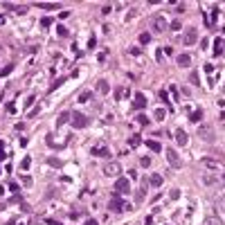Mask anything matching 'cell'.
Returning a JSON list of instances; mask_svg holds the SVG:
<instances>
[{
  "mask_svg": "<svg viewBox=\"0 0 225 225\" xmlns=\"http://www.w3.org/2000/svg\"><path fill=\"white\" fill-rule=\"evenodd\" d=\"M153 32H158V34H162V32H167L169 30V25H167V18L162 16V14H158V16H153Z\"/></svg>",
  "mask_w": 225,
  "mask_h": 225,
  "instance_id": "cell-1",
  "label": "cell"
},
{
  "mask_svg": "<svg viewBox=\"0 0 225 225\" xmlns=\"http://www.w3.org/2000/svg\"><path fill=\"white\" fill-rule=\"evenodd\" d=\"M167 162H169V167H173V169H180V167H182L180 155H178L173 149H167Z\"/></svg>",
  "mask_w": 225,
  "mask_h": 225,
  "instance_id": "cell-2",
  "label": "cell"
},
{
  "mask_svg": "<svg viewBox=\"0 0 225 225\" xmlns=\"http://www.w3.org/2000/svg\"><path fill=\"white\" fill-rule=\"evenodd\" d=\"M115 191H117V194H122V196L131 194V182H128V178H117V182H115Z\"/></svg>",
  "mask_w": 225,
  "mask_h": 225,
  "instance_id": "cell-3",
  "label": "cell"
},
{
  "mask_svg": "<svg viewBox=\"0 0 225 225\" xmlns=\"http://www.w3.org/2000/svg\"><path fill=\"white\" fill-rule=\"evenodd\" d=\"M70 122H72V126H74V128H86V126H88V117H86V115H81V112H72Z\"/></svg>",
  "mask_w": 225,
  "mask_h": 225,
  "instance_id": "cell-4",
  "label": "cell"
},
{
  "mask_svg": "<svg viewBox=\"0 0 225 225\" xmlns=\"http://www.w3.org/2000/svg\"><path fill=\"white\" fill-rule=\"evenodd\" d=\"M119 171H122L119 162H106V164H104V176H108V178L119 176Z\"/></svg>",
  "mask_w": 225,
  "mask_h": 225,
  "instance_id": "cell-5",
  "label": "cell"
},
{
  "mask_svg": "<svg viewBox=\"0 0 225 225\" xmlns=\"http://www.w3.org/2000/svg\"><path fill=\"white\" fill-rule=\"evenodd\" d=\"M108 207L112 212H119V209H128V205H124V200H122V196H115V198H110Z\"/></svg>",
  "mask_w": 225,
  "mask_h": 225,
  "instance_id": "cell-6",
  "label": "cell"
},
{
  "mask_svg": "<svg viewBox=\"0 0 225 225\" xmlns=\"http://www.w3.org/2000/svg\"><path fill=\"white\" fill-rule=\"evenodd\" d=\"M198 135H200L203 140H207V142H214V137H216L212 126H200V128H198Z\"/></svg>",
  "mask_w": 225,
  "mask_h": 225,
  "instance_id": "cell-7",
  "label": "cell"
},
{
  "mask_svg": "<svg viewBox=\"0 0 225 225\" xmlns=\"http://www.w3.org/2000/svg\"><path fill=\"white\" fill-rule=\"evenodd\" d=\"M173 135H176V142L180 144V146H187V144H189V135L185 133V128H176Z\"/></svg>",
  "mask_w": 225,
  "mask_h": 225,
  "instance_id": "cell-8",
  "label": "cell"
},
{
  "mask_svg": "<svg viewBox=\"0 0 225 225\" xmlns=\"http://www.w3.org/2000/svg\"><path fill=\"white\" fill-rule=\"evenodd\" d=\"M133 106H135V110H144V108H146V97L142 95V92H135V97H133Z\"/></svg>",
  "mask_w": 225,
  "mask_h": 225,
  "instance_id": "cell-9",
  "label": "cell"
},
{
  "mask_svg": "<svg viewBox=\"0 0 225 225\" xmlns=\"http://www.w3.org/2000/svg\"><path fill=\"white\" fill-rule=\"evenodd\" d=\"M196 41H198V32H196V30H189V32L182 36V43H185V45H194Z\"/></svg>",
  "mask_w": 225,
  "mask_h": 225,
  "instance_id": "cell-10",
  "label": "cell"
},
{
  "mask_svg": "<svg viewBox=\"0 0 225 225\" xmlns=\"http://www.w3.org/2000/svg\"><path fill=\"white\" fill-rule=\"evenodd\" d=\"M92 155H97V158H110V149L108 146H92Z\"/></svg>",
  "mask_w": 225,
  "mask_h": 225,
  "instance_id": "cell-11",
  "label": "cell"
},
{
  "mask_svg": "<svg viewBox=\"0 0 225 225\" xmlns=\"http://www.w3.org/2000/svg\"><path fill=\"white\" fill-rule=\"evenodd\" d=\"M178 65H180V68H189V65H191V56L189 54H178Z\"/></svg>",
  "mask_w": 225,
  "mask_h": 225,
  "instance_id": "cell-12",
  "label": "cell"
},
{
  "mask_svg": "<svg viewBox=\"0 0 225 225\" xmlns=\"http://www.w3.org/2000/svg\"><path fill=\"white\" fill-rule=\"evenodd\" d=\"M203 185H205V187H218L221 180H218L216 176H205V178H203Z\"/></svg>",
  "mask_w": 225,
  "mask_h": 225,
  "instance_id": "cell-13",
  "label": "cell"
},
{
  "mask_svg": "<svg viewBox=\"0 0 225 225\" xmlns=\"http://www.w3.org/2000/svg\"><path fill=\"white\" fill-rule=\"evenodd\" d=\"M149 185L158 189V187L162 185V176H160V173H153V176H149Z\"/></svg>",
  "mask_w": 225,
  "mask_h": 225,
  "instance_id": "cell-14",
  "label": "cell"
},
{
  "mask_svg": "<svg viewBox=\"0 0 225 225\" xmlns=\"http://www.w3.org/2000/svg\"><path fill=\"white\" fill-rule=\"evenodd\" d=\"M97 90L101 92V95H108V90H110V88H108V81H106V79H99V81H97Z\"/></svg>",
  "mask_w": 225,
  "mask_h": 225,
  "instance_id": "cell-15",
  "label": "cell"
},
{
  "mask_svg": "<svg viewBox=\"0 0 225 225\" xmlns=\"http://www.w3.org/2000/svg\"><path fill=\"white\" fill-rule=\"evenodd\" d=\"M45 162H48L50 167H54V169H61V167H63V162L59 160V158H54V155H52V158H48Z\"/></svg>",
  "mask_w": 225,
  "mask_h": 225,
  "instance_id": "cell-16",
  "label": "cell"
},
{
  "mask_svg": "<svg viewBox=\"0 0 225 225\" xmlns=\"http://www.w3.org/2000/svg\"><path fill=\"white\" fill-rule=\"evenodd\" d=\"M70 117H72V112H61V115H59V119H56V124H68V122H70Z\"/></svg>",
  "mask_w": 225,
  "mask_h": 225,
  "instance_id": "cell-17",
  "label": "cell"
},
{
  "mask_svg": "<svg viewBox=\"0 0 225 225\" xmlns=\"http://www.w3.org/2000/svg\"><path fill=\"white\" fill-rule=\"evenodd\" d=\"M214 54L216 56L223 54V39H216V43H214Z\"/></svg>",
  "mask_w": 225,
  "mask_h": 225,
  "instance_id": "cell-18",
  "label": "cell"
},
{
  "mask_svg": "<svg viewBox=\"0 0 225 225\" xmlns=\"http://www.w3.org/2000/svg\"><path fill=\"white\" fill-rule=\"evenodd\" d=\"M146 146H149V149H151V151H153V153H160V151H162V146H160V144H158V142H153V140H149V142H146Z\"/></svg>",
  "mask_w": 225,
  "mask_h": 225,
  "instance_id": "cell-19",
  "label": "cell"
},
{
  "mask_svg": "<svg viewBox=\"0 0 225 225\" xmlns=\"http://www.w3.org/2000/svg\"><path fill=\"white\" fill-rule=\"evenodd\" d=\"M128 95H131V90H128V88H122V90L115 92V99H126Z\"/></svg>",
  "mask_w": 225,
  "mask_h": 225,
  "instance_id": "cell-20",
  "label": "cell"
},
{
  "mask_svg": "<svg viewBox=\"0 0 225 225\" xmlns=\"http://www.w3.org/2000/svg\"><path fill=\"white\" fill-rule=\"evenodd\" d=\"M205 225H223V221L218 216H207V221H205Z\"/></svg>",
  "mask_w": 225,
  "mask_h": 225,
  "instance_id": "cell-21",
  "label": "cell"
},
{
  "mask_svg": "<svg viewBox=\"0 0 225 225\" xmlns=\"http://www.w3.org/2000/svg\"><path fill=\"white\" fill-rule=\"evenodd\" d=\"M140 43H142V45H146V43H151V34H149V32H144V34H140Z\"/></svg>",
  "mask_w": 225,
  "mask_h": 225,
  "instance_id": "cell-22",
  "label": "cell"
},
{
  "mask_svg": "<svg viewBox=\"0 0 225 225\" xmlns=\"http://www.w3.org/2000/svg\"><path fill=\"white\" fill-rule=\"evenodd\" d=\"M36 7H41V9H56L59 5H56V2H39Z\"/></svg>",
  "mask_w": 225,
  "mask_h": 225,
  "instance_id": "cell-23",
  "label": "cell"
},
{
  "mask_svg": "<svg viewBox=\"0 0 225 225\" xmlns=\"http://www.w3.org/2000/svg\"><path fill=\"white\" fill-rule=\"evenodd\" d=\"M216 207H218V212H221V214H225V196H221V198H218Z\"/></svg>",
  "mask_w": 225,
  "mask_h": 225,
  "instance_id": "cell-24",
  "label": "cell"
},
{
  "mask_svg": "<svg viewBox=\"0 0 225 225\" xmlns=\"http://www.w3.org/2000/svg\"><path fill=\"white\" fill-rule=\"evenodd\" d=\"M164 115H167V112H164V110H162V108H158V110H155V112H153V117H155V119H158V122H162V119H164Z\"/></svg>",
  "mask_w": 225,
  "mask_h": 225,
  "instance_id": "cell-25",
  "label": "cell"
},
{
  "mask_svg": "<svg viewBox=\"0 0 225 225\" xmlns=\"http://www.w3.org/2000/svg\"><path fill=\"white\" fill-rule=\"evenodd\" d=\"M203 162H205V167H209V169H218V164H216V162H214V160H212V158H205V160H203Z\"/></svg>",
  "mask_w": 225,
  "mask_h": 225,
  "instance_id": "cell-26",
  "label": "cell"
},
{
  "mask_svg": "<svg viewBox=\"0 0 225 225\" xmlns=\"http://www.w3.org/2000/svg\"><path fill=\"white\" fill-rule=\"evenodd\" d=\"M14 70V65H5L2 70H0V77H9V72Z\"/></svg>",
  "mask_w": 225,
  "mask_h": 225,
  "instance_id": "cell-27",
  "label": "cell"
},
{
  "mask_svg": "<svg viewBox=\"0 0 225 225\" xmlns=\"http://www.w3.org/2000/svg\"><path fill=\"white\" fill-rule=\"evenodd\" d=\"M214 21H216V14H209V16H205V25H214Z\"/></svg>",
  "mask_w": 225,
  "mask_h": 225,
  "instance_id": "cell-28",
  "label": "cell"
},
{
  "mask_svg": "<svg viewBox=\"0 0 225 225\" xmlns=\"http://www.w3.org/2000/svg\"><path fill=\"white\" fill-rule=\"evenodd\" d=\"M90 92H83V95H79V104H86V101H90Z\"/></svg>",
  "mask_w": 225,
  "mask_h": 225,
  "instance_id": "cell-29",
  "label": "cell"
},
{
  "mask_svg": "<svg viewBox=\"0 0 225 225\" xmlns=\"http://www.w3.org/2000/svg\"><path fill=\"white\" fill-rule=\"evenodd\" d=\"M30 164H32V158L27 155V158H23V162H21V169H30Z\"/></svg>",
  "mask_w": 225,
  "mask_h": 225,
  "instance_id": "cell-30",
  "label": "cell"
},
{
  "mask_svg": "<svg viewBox=\"0 0 225 225\" xmlns=\"http://www.w3.org/2000/svg\"><path fill=\"white\" fill-rule=\"evenodd\" d=\"M189 79H191V83H194V86H198V83H200V79H198V72H191V74H189Z\"/></svg>",
  "mask_w": 225,
  "mask_h": 225,
  "instance_id": "cell-31",
  "label": "cell"
},
{
  "mask_svg": "<svg viewBox=\"0 0 225 225\" xmlns=\"http://www.w3.org/2000/svg\"><path fill=\"white\" fill-rule=\"evenodd\" d=\"M140 164H142L144 169H146V167H151V158H146V155H144V158H140Z\"/></svg>",
  "mask_w": 225,
  "mask_h": 225,
  "instance_id": "cell-32",
  "label": "cell"
},
{
  "mask_svg": "<svg viewBox=\"0 0 225 225\" xmlns=\"http://www.w3.org/2000/svg\"><path fill=\"white\" fill-rule=\"evenodd\" d=\"M56 34H59V36H63V39H65V36H68V30H65L63 25H59V27H56Z\"/></svg>",
  "mask_w": 225,
  "mask_h": 225,
  "instance_id": "cell-33",
  "label": "cell"
},
{
  "mask_svg": "<svg viewBox=\"0 0 225 225\" xmlns=\"http://www.w3.org/2000/svg\"><path fill=\"white\" fill-rule=\"evenodd\" d=\"M200 117H203V112H200V110H196V112H191V117H189V119H191V122H200Z\"/></svg>",
  "mask_w": 225,
  "mask_h": 225,
  "instance_id": "cell-34",
  "label": "cell"
},
{
  "mask_svg": "<svg viewBox=\"0 0 225 225\" xmlns=\"http://www.w3.org/2000/svg\"><path fill=\"white\" fill-rule=\"evenodd\" d=\"M137 124L146 126V124H149V117H146V115H137Z\"/></svg>",
  "mask_w": 225,
  "mask_h": 225,
  "instance_id": "cell-35",
  "label": "cell"
},
{
  "mask_svg": "<svg viewBox=\"0 0 225 225\" xmlns=\"http://www.w3.org/2000/svg\"><path fill=\"white\" fill-rule=\"evenodd\" d=\"M61 83H63V77H59V79H54V83H52V86H50V90H56V88H59V86H61Z\"/></svg>",
  "mask_w": 225,
  "mask_h": 225,
  "instance_id": "cell-36",
  "label": "cell"
},
{
  "mask_svg": "<svg viewBox=\"0 0 225 225\" xmlns=\"http://www.w3.org/2000/svg\"><path fill=\"white\" fill-rule=\"evenodd\" d=\"M39 110H41V106H34L30 112H27V117H36V115H39Z\"/></svg>",
  "mask_w": 225,
  "mask_h": 225,
  "instance_id": "cell-37",
  "label": "cell"
},
{
  "mask_svg": "<svg viewBox=\"0 0 225 225\" xmlns=\"http://www.w3.org/2000/svg\"><path fill=\"white\" fill-rule=\"evenodd\" d=\"M169 198H171V200L180 198V189H171V194H169Z\"/></svg>",
  "mask_w": 225,
  "mask_h": 225,
  "instance_id": "cell-38",
  "label": "cell"
},
{
  "mask_svg": "<svg viewBox=\"0 0 225 225\" xmlns=\"http://www.w3.org/2000/svg\"><path fill=\"white\" fill-rule=\"evenodd\" d=\"M140 142H142V140H140V135H133V137H131V146H137Z\"/></svg>",
  "mask_w": 225,
  "mask_h": 225,
  "instance_id": "cell-39",
  "label": "cell"
},
{
  "mask_svg": "<svg viewBox=\"0 0 225 225\" xmlns=\"http://www.w3.org/2000/svg\"><path fill=\"white\" fill-rule=\"evenodd\" d=\"M180 27H182V23H180V21H173V23H171V30H173V32H178Z\"/></svg>",
  "mask_w": 225,
  "mask_h": 225,
  "instance_id": "cell-40",
  "label": "cell"
},
{
  "mask_svg": "<svg viewBox=\"0 0 225 225\" xmlns=\"http://www.w3.org/2000/svg\"><path fill=\"white\" fill-rule=\"evenodd\" d=\"M158 97H160V99L164 101V104H167V101H169V95H167V90H160V95H158Z\"/></svg>",
  "mask_w": 225,
  "mask_h": 225,
  "instance_id": "cell-41",
  "label": "cell"
},
{
  "mask_svg": "<svg viewBox=\"0 0 225 225\" xmlns=\"http://www.w3.org/2000/svg\"><path fill=\"white\" fill-rule=\"evenodd\" d=\"M41 25H43V27H50V25H52V18H48V16H45L43 21H41Z\"/></svg>",
  "mask_w": 225,
  "mask_h": 225,
  "instance_id": "cell-42",
  "label": "cell"
},
{
  "mask_svg": "<svg viewBox=\"0 0 225 225\" xmlns=\"http://www.w3.org/2000/svg\"><path fill=\"white\" fill-rule=\"evenodd\" d=\"M23 185L30 187V185H32V178H30V176H23Z\"/></svg>",
  "mask_w": 225,
  "mask_h": 225,
  "instance_id": "cell-43",
  "label": "cell"
},
{
  "mask_svg": "<svg viewBox=\"0 0 225 225\" xmlns=\"http://www.w3.org/2000/svg\"><path fill=\"white\" fill-rule=\"evenodd\" d=\"M0 160H5V144L0 142Z\"/></svg>",
  "mask_w": 225,
  "mask_h": 225,
  "instance_id": "cell-44",
  "label": "cell"
},
{
  "mask_svg": "<svg viewBox=\"0 0 225 225\" xmlns=\"http://www.w3.org/2000/svg\"><path fill=\"white\" fill-rule=\"evenodd\" d=\"M95 45H97V39H95V36H92V39L88 41V48H95Z\"/></svg>",
  "mask_w": 225,
  "mask_h": 225,
  "instance_id": "cell-45",
  "label": "cell"
},
{
  "mask_svg": "<svg viewBox=\"0 0 225 225\" xmlns=\"http://www.w3.org/2000/svg\"><path fill=\"white\" fill-rule=\"evenodd\" d=\"M144 223H146V225H151V223H153V214H149V216L144 218Z\"/></svg>",
  "mask_w": 225,
  "mask_h": 225,
  "instance_id": "cell-46",
  "label": "cell"
},
{
  "mask_svg": "<svg viewBox=\"0 0 225 225\" xmlns=\"http://www.w3.org/2000/svg\"><path fill=\"white\" fill-rule=\"evenodd\" d=\"M203 70H205V72H207V74H212V72H214V68H212V65H209V63H207V65H205V68H203Z\"/></svg>",
  "mask_w": 225,
  "mask_h": 225,
  "instance_id": "cell-47",
  "label": "cell"
},
{
  "mask_svg": "<svg viewBox=\"0 0 225 225\" xmlns=\"http://www.w3.org/2000/svg\"><path fill=\"white\" fill-rule=\"evenodd\" d=\"M83 225H99V223H97L95 218H88V221H86V223H83Z\"/></svg>",
  "mask_w": 225,
  "mask_h": 225,
  "instance_id": "cell-48",
  "label": "cell"
},
{
  "mask_svg": "<svg viewBox=\"0 0 225 225\" xmlns=\"http://www.w3.org/2000/svg\"><path fill=\"white\" fill-rule=\"evenodd\" d=\"M0 25H5V16H0Z\"/></svg>",
  "mask_w": 225,
  "mask_h": 225,
  "instance_id": "cell-49",
  "label": "cell"
},
{
  "mask_svg": "<svg viewBox=\"0 0 225 225\" xmlns=\"http://www.w3.org/2000/svg\"><path fill=\"white\" fill-rule=\"evenodd\" d=\"M223 178H225V176H223Z\"/></svg>",
  "mask_w": 225,
  "mask_h": 225,
  "instance_id": "cell-50",
  "label": "cell"
}]
</instances>
